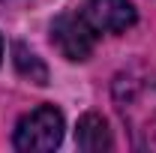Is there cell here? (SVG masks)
Here are the masks:
<instances>
[{
  "mask_svg": "<svg viewBox=\"0 0 156 153\" xmlns=\"http://www.w3.org/2000/svg\"><path fill=\"white\" fill-rule=\"evenodd\" d=\"M114 108L135 150H156V72L123 69L111 84Z\"/></svg>",
  "mask_w": 156,
  "mask_h": 153,
  "instance_id": "6da1fadb",
  "label": "cell"
},
{
  "mask_svg": "<svg viewBox=\"0 0 156 153\" xmlns=\"http://www.w3.org/2000/svg\"><path fill=\"white\" fill-rule=\"evenodd\" d=\"M63 114L54 105H39L33 111L18 120L15 132H12V144L21 153H48L60 147L63 141Z\"/></svg>",
  "mask_w": 156,
  "mask_h": 153,
  "instance_id": "7a4b0ae2",
  "label": "cell"
},
{
  "mask_svg": "<svg viewBox=\"0 0 156 153\" xmlns=\"http://www.w3.org/2000/svg\"><path fill=\"white\" fill-rule=\"evenodd\" d=\"M96 36L99 33L81 18V12L78 15H57L54 24H51V42H54V48L66 60H72V63H81V60H87L93 54Z\"/></svg>",
  "mask_w": 156,
  "mask_h": 153,
  "instance_id": "3957f363",
  "label": "cell"
},
{
  "mask_svg": "<svg viewBox=\"0 0 156 153\" xmlns=\"http://www.w3.org/2000/svg\"><path fill=\"white\" fill-rule=\"evenodd\" d=\"M81 18L87 21L99 36L102 33H126L138 21V12L132 6V0H87L81 6Z\"/></svg>",
  "mask_w": 156,
  "mask_h": 153,
  "instance_id": "277c9868",
  "label": "cell"
},
{
  "mask_svg": "<svg viewBox=\"0 0 156 153\" xmlns=\"http://www.w3.org/2000/svg\"><path fill=\"white\" fill-rule=\"evenodd\" d=\"M75 144L84 153H108L114 147V138H111V129H108L105 117L96 114V111H87V114L78 117Z\"/></svg>",
  "mask_w": 156,
  "mask_h": 153,
  "instance_id": "5b68a950",
  "label": "cell"
},
{
  "mask_svg": "<svg viewBox=\"0 0 156 153\" xmlns=\"http://www.w3.org/2000/svg\"><path fill=\"white\" fill-rule=\"evenodd\" d=\"M12 54H15V69H18L24 78H30L33 84H48V66H45L27 45L18 42V45L12 48Z\"/></svg>",
  "mask_w": 156,
  "mask_h": 153,
  "instance_id": "8992f818",
  "label": "cell"
},
{
  "mask_svg": "<svg viewBox=\"0 0 156 153\" xmlns=\"http://www.w3.org/2000/svg\"><path fill=\"white\" fill-rule=\"evenodd\" d=\"M0 60H3V39H0Z\"/></svg>",
  "mask_w": 156,
  "mask_h": 153,
  "instance_id": "52a82bcc",
  "label": "cell"
}]
</instances>
